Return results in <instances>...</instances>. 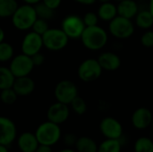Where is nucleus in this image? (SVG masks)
<instances>
[{
    "instance_id": "f257e3e1",
    "label": "nucleus",
    "mask_w": 153,
    "mask_h": 152,
    "mask_svg": "<svg viewBox=\"0 0 153 152\" xmlns=\"http://www.w3.org/2000/svg\"><path fill=\"white\" fill-rule=\"evenodd\" d=\"M82 45L89 50L98 51L102 49L108 43V34L100 25L86 27L80 39Z\"/></svg>"
},
{
    "instance_id": "f03ea898",
    "label": "nucleus",
    "mask_w": 153,
    "mask_h": 152,
    "mask_svg": "<svg viewBox=\"0 0 153 152\" xmlns=\"http://www.w3.org/2000/svg\"><path fill=\"white\" fill-rule=\"evenodd\" d=\"M35 135L39 144L52 147L60 141L62 133L59 125L48 120L38 126L35 131Z\"/></svg>"
},
{
    "instance_id": "7ed1b4c3",
    "label": "nucleus",
    "mask_w": 153,
    "mask_h": 152,
    "mask_svg": "<svg viewBox=\"0 0 153 152\" xmlns=\"http://www.w3.org/2000/svg\"><path fill=\"white\" fill-rule=\"evenodd\" d=\"M37 18L38 16L35 8L31 6V4H26L18 6L12 16V22L16 29L20 30H25L32 27Z\"/></svg>"
},
{
    "instance_id": "20e7f679",
    "label": "nucleus",
    "mask_w": 153,
    "mask_h": 152,
    "mask_svg": "<svg viewBox=\"0 0 153 152\" xmlns=\"http://www.w3.org/2000/svg\"><path fill=\"white\" fill-rule=\"evenodd\" d=\"M110 34L117 39H127L131 38L135 30V24L132 20L117 15L108 23Z\"/></svg>"
},
{
    "instance_id": "39448f33",
    "label": "nucleus",
    "mask_w": 153,
    "mask_h": 152,
    "mask_svg": "<svg viewBox=\"0 0 153 152\" xmlns=\"http://www.w3.org/2000/svg\"><path fill=\"white\" fill-rule=\"evenodd\" d=\"M103 69L97 58H87L78 66L77 74L81 81L84 82H93L100 78Z\"/></svg>"
},
{
    "instance_id": "423d86ee",
    "label": "nucleus",
    "mask_w": 153,
    "mask_h": 152,
    "mask_svg": "<svg viewBox=\"0 0 153 152\" xmlns=\"http://www.w3.org/2000/svg\"><path fill=\"white\" fill-rule=\"evenodd\" d=\"M43 46L51 51H59L65 48L69 41V38L62 29H48L42 35Z\"/></svg>"
},
{
    "instance_id": "0eeeda50",
    "label": "nucleus",
    "mask_w": 153,
    "mask_h": 152,
    "mask_svg": "<svg viewBox=\"0 0 153 152\" xmlns=\"http://www.w3.org/2000/svg\"><path fill=\"white\" fill-rule=\"evenodd\" d=\"M86 26L83 22L82 17L78 14H69L62 21L61 29L69 38V39H81Z\"/></svg>"
},
{
    "instance_id": "6e6552de",
    "label": "nucleus",
    "mask_w": 153,
    "mask_h": 152,
    "mask_svg": "<svg viewBox=\"0 0 153 152\" xmlns=\"http://www.w3.org/2000/svg\"><path fill=\"white\" fill-rule=\"evenodd\" d=\"M54 93L56 101L70 105V103L78 96V88L72 81L63 80L56 85Z\"/></svg>"
},
{
    "instance_id": "1a4fd4ad",
    "label": "nucleus",
    "mask_w": 153,
    "mask_h": 152,
    "mask_svg": "<svg viewBox=\"0 0 153 152\" xmlns=\"http://www.w3.org/2000/svg\"><path fill=\"white\" fill-rule=\"evenodd\" d=\"M99 128L100 133L106 139H121L124 133L122 124L112 116L102 118Z\"/></svg>"
},
{
    "instance_id": "9d476101",
    "label": "nucleus",
    "mask_w": 153,
    "mask_h": 152,
    "mask_svg": "<svg viewBox=\"0 0 153 152\" xmlns=\"http://www.w3.org/2000/svg\"><path fill=\"white\" fill-rule=\"evenodd\" d=\"M33 68L34 65L31 57L23 53L13 57L11 61L9 67L15 78L28 76Z\"/></svg>"
},
{
    "instance_id": "9b49d317",
    "label": "nucleus",
    "mask_w": 153,
    "mask_h": 152,
    "mask_svg": "<svg viewBox=\"0 0 153 152\" xmlns=\"http://www.w3.org/2000/svg\"><path fill=\"white\" fill-rule=\"evenodd\" d=\"M17 136V128L13 121L5 116H0V144L9 146Z\"/></svg>"
},
{
    "instance_id": "f8f14e48",
    "label": "nucleus",
    "mask_w": 153,
    "mask_h": 152,
    "mask_svg": "<svg viewBox=\"0 0 153 152\" xmlns=\"http://www.w3.org/2000/svg\"><path fill=\"white\" fill-rule=\"evenodd\" d=\"M68 106L58 101L52 104L47 111L48 120L59 125L66 122L70 116V108Z\"/></svg>"
},
{
    "instance_id": "ddd939ff",
    "label": "nucleus",
    "mask_w": 153,
    "mask_h": 152,
    "mask_svg": "<svg viewBox=\"0 0 153 152\" xmlns=\"http://www.w3.org/2000/svg\"><path fill=\"white\" fill-rule=\"evenodd\" d=\"M43 47L42 36L31 31L29 32L23 39L22 43V51L23 54L32 56L33 55L39 53Z\"/></svg>"
},
{
    "instance_id": "4468645a",
    "label": "nucleus",
    "mask_w": 153,
    "mask_h": 152,
    "mask_svg": "<svg viewBox=\"0 0 153 152\" xmlns=\"http://www.w3.org/2000/svg\"><path fill=\"white\" fill-rule=\"evenodd\" d=\"M152 118V112L145 107H141L134 111L131 116V123L135 129L142 131L151 126Z\"/></svg>"
},
{
    "instance_id": "2eb2a0df",
    "label": "nucleus",
    "mask_w": 153,
    "mask_h": 152,
    "mask_svg": "<svg viewBox=\"0 0 153 152\" xmlns=\"http://www.w3.org/2000/svg\"><path fill=\"white\" fill-rule=\"evenodd\" d=\"M98 61L103 69V71H108V72H114L120 68L122 61L120 56L111 51H106L102 52L98 56Z\"/></svg>"
},
{
    "instance_id": "dca6fc26",
    "label": "nucleus",
    "mask_w": 153,
    "mask_h": 152,
    "mask_svg": "<svg viewBox=\"0 0 153 152\" xmlns=\"http://www.w3.org/2000/svg\"><path fill=\"white\" fill-rule=\"evenodd\" d=\"M39 143L35 133L24 132L17 138V147L21 152H35Z\"/></svg>"
},
{
    "instance_id": "f3484780",
    "label": "nucleus",
    "mask_w": 153,
    "mask_h": 152,
    "mask_svg": "<svg viewBox=\"0 0 153 152\" xmlns=\"http://www.w3.org/2000/svg\"><path fill=\"white\" fill-rule=\"evenodd\" d=\"M13 90L18 96L25 97L30 95L35 90V82L29 76L15 78L13 85Z\"/></svg>"
},
{
    "instance_id": "a211bd4d",
    "label": "nucleus",
    "mask_w": 153,
    "mask_h": 152,
    "mask_svg": "<svg viewBox=\"0 0 153 152\" xmlns=\"http://www.w3.org/2000/svg\"><path fill=\"white\" fill-rule=\"evenodd\" d=\"M117 8V15L130 20L134 19V17L139 12L138 4L134 0L120 1L118 2Z\"/></svg>"
},
{
    "instance_id": "6ab92c4d",
    "label": "nucleus",
    "mask_w": 153,
    "mask_h": 152,
    "mask_svg": "<svg viewBox=\"0 0 153 152\" xmlns=\"http://www.w3.org/2000/svg\"><path fill=\"white\" fill-rule=\"evenodd\" d=\"M97 13L100 20L109 22L117 16V5L112 2L102 3L99 6Z\"/></svg>"
},
{
    "instance_id": "aec40b11",
    "label": "nucleus",
    "mask_w": 153,
    "mask_h": 152,
    "mask_svg": "<svg viewBox=\"0 0 153 152\" xmlns=\"http://www.w3.org/2000/svg\"><path fill=\"white\" fill-rule=\"evenodd\" d=\"M98 147L97 142L89 136L78 137L74 146L76 152H98Z\"/></svg>"
},
{
    "instance_id": "412c9836",
    "label": "nucleus",
    "mask_w": 153,
    "mask_h": 152,
    "mask_svg": "<svg viewBox=\"0 0 153 152\" xmlns=\"http://www.w3.org/2000/svg\"><path fill=\"white\" fill-rule=\"evenodd\" d=\"M134 24L142 30H150L153 26V16L149 10L139 11L134 17Z\"/></svg>"
},
{
    "instance_id": "4be33fe9",
    "label": "nucleus",
    "mask_w": 153,
    "mask_h": 152,
    "mask_svg": "<svg viewBox=\"0 0 153 152\" xmlns=\"http://www.w3.org/2000/svg\"><path fill=\"white\" fill-rule=\"evenodd\" d=\"M122 142L120 139H106L98 147V152H121Z\"/></svg>"
},
{
    "instance_id": "5701e85b",
    "label": "nucleus",
    "mask_w": 153,
    "mask_h": 152,
    "mask_svg": "<svg viewBox=\"0 0 153 152\" xmlns=\"http://www.w3.org/2000/svg\"><path fill=\"white\" fill-rule=\"evenodd\" d=\"M15 77L9 68L0 67V90L13 88Z\"/></svg>"
},
{
    "instance_id": "b1692460",
    "label": "nucleus",
    "mask_w": 153,
    "mask_h": 152,
    "mask_svg": "<svg viewBox=\"0 0 153 152\" xmlns=\"http://www.w3.org/2000/svg\"><path fill=\"white\" fill-rule=\"evenodd\" d=\"M17 8L16 0H0V18L12 17Z\"/></svg>"
},
{
    "instance_id": "393cba45",
    "label": "nucleus",
    "mask_w": 153,
    "mask_h": 152,
    "mask_svg": "<svg viewBox=\"0 0 153 152\" xmlns=\"http://www.w3.org/2000/svg\"><path fill=\"white\" fill-rule=\"evenodd\" d=\"M134 152H153V141L149 137H139L134 145Z\"/></svg>"
},
{
    "instance_id": "a878e982",
    "label": "nucleus",
    "mask_w": 153,
    "mask_h": 152,
    "mask_svg": "<svg viewBox=\"0 0 153 152\" xmlns=\"http://www.w3.org/2000/svg\"><path fill=\"white\" fill-rule=\"evenodd\" d=\"M34 8H35L38 18H41V19H44V20L48 21V20H50V19H52L54 17L55 10L48 7L43 2H41V3L39 2L38 4H36Z\"/></svg>"
},
{
    "instance_id": "bb28decb",
    "label": "nucleus",
    "mask_w": 153,
    "mask_h": 152,
    "mask_svg": "<svg viewBox=\"0 0 153 152\" xmlns=\"http://www.w3.org/2000/svg\"><path fill=\"white\" fill-rule=\"evenodd\" d=\"M71 108L72 110L78 116H82L86 113L87 111V103L84 100V99H82L80 96H77L71 103H70Z\"/></svg>"
},
{
    "instance_id": "cd10ccee",
    "label": "nucleus",
    "mask_w": 153,
    "mask_h": 152,
    "mask_svg": "<svg viewBox=\"0 0 153 152\" xmlns=\"http://www.w3.org/2000/svg\"><path fill=\"white\" fill-rule=\"evenodd\" d=\"M13 47L7 42L0 43V62H6L13 58Z\"/></svg>"
},
{
    "instance_id": "c85d7f7f",
    "label": "nucleus",
    "mask_w": 153,
    "mask_h": 152,
    "mask_svg": "<svg viewBox=\"0 0 153 152\" xmlns=\"http://www.w3.org/2000/svg\"><path fill=\"white\" fill-rule=\"evenodd\" d=\"M17 97H18V95L16 94V92L13 90V88L2 90L1 93H0L1 101L4 104H5V105H12V104H13L16 101Z\"/></svg>"
},
{
    "instance_id": "c756f323",
    "label": "nucleus",
    "mask_w": 153,
    "mask_h": 152,
    "mask_svg": "<svg viewBox=\"0 0 153 152\" xmlns=\"http://www.w3.org/2000/svg\"><path fill=\"white\" fill-rule=\"evenodd\" d=\"M31 28L34 32L42 36L49 29V26H48L47 20H44L41 18H37V20L35 21V22L33 23Z\"/></svg>"
},
{
    "instance_id": "7c9ffc66",
    "label": "nucleus",
    "mask_w": 153,
    "mask_h": 152,
    "mask_svg": "<svg viewBox=\"0 0 153 152\" xmlns=\"http://www.w3.org/2000/svg\"><path fill=\"white\" fill-rule=\"evenodd\" d=\"M83 22L86 27H91V26H95L99 25V21L100 18L98 16L97 13L94 12H87L83 16H82Z\"/></svg>"
},
{
    "instance_id": "2f4dec72",
    "label": "nucleus",
    "mask_w": 153,
    "mask_h": 152,
    "mask_svg": "<svg viewBox=\"0 0 153 152\" xmlns=\"http://www.w3.org/2000/svg\"><path fill=\"white\" fill-rule=\"evenodd\" d=\"M141 44L144 47H153V30H146L141 36Z\"/></svg>"
},
{
    "instance_id": "473e14b6",
    "label": "nucleus",
    "mask_w": 153,
    "mask_h": 152,
    "mask_svg": "<svg viewBox=\"0 0 153 152\" xmlns=\"http://www.w3.org/2000/svg\"><path fill=\"white\" fill-rule=\"evenodd\" d=\"M77 140H78V137L75 134L69 133L65 134V136L63 137V143L67 148H71V147H74L75 146Z\"/></svg>"
},
{
    "instance_id": "72a5a7b5",
    "label": "nucleus",
    "mask_w": 153,
    "mask_h": 152,
    "mask_svg": "<svg viewBox=\"0 0 153 152\" xmlns=\"http://www.w3.org/2000/svg\"><path fill=\"white\" fill-rule=\"evenodd\" d=\"M30 57H31V59H32V62H33L34 66H39V65H41L44 63V60H45L44 56H43L40 52H39V53L33 55V56H30Z\"/></svg>"
},
{
    "instance_id": "f704fd0d",
    "label": "nucleus",
    "mask_w": 153,
    "mask_h": 152,
    "mask_svg": "<svg viewBox=\"0 0 153 152\" xmlns=\"http://www.w3.org/2000/svg\"><path fill=\"white\" fill-rule=\"evenodd\" d=\"M42 2L53 10H56L61 4L62 0H42Z\"/></svg>"
},
{
    "instance_id": "c9c22d12",
    "label": "nucleus",
    "mask_w": 153,
    "mask_h": 152,
    "mask_svg": "<svg viewBox=\"0 0 153 152\" xmlns=\"http://www.w3.org/2000/svg\"><path fill=\"white\" fill-rule=\"evenodd\" d=\"M35 152H53V151H52L51 146L44 145V144H39Z\"/></svg>"
},
{
    "instance_id": "e433bc0d",
    "label": "nucleus",
    "mask_w": 153,
    "mask_h": 152,
    "mask_svg": "<svg viewBox=\"0 0 153 152\" xmlns=\"http://www.w3.org/2000/svg\"><path fill=\"white\" fill-rule=\"evenodd\" d=\"M74 1L83 5H91L97 2V0H74Z\"/></svg>"
},
{
    "instance_id": "4c0bfd02",
    "label": "nucleus",
    "mask_w": 153,
    "mask_h": 152,
    "mask_svg": "<svg viewBox=\"0 0 153 152\" xmlns=\"http://www.w3.org/2000/svg\"><path fill=\"white\" fill-rule=\"evenodd\" d=\"M23 1L28 4H36L39 2H40L41 0H23Z\"/></svg>"
},
{
    "instance_id": "58836bf2",
    "label": "nucleus",
    "mask_w": 153,
    "mask_h": 152,
    "mask_svg": "<svg viewBox=\"0 0 153 152\" xmlns=\"http://www.w3.org/2000/svg\"><path fill=\"white\" fill-rule=\"evenodd\" d=\"M148 10L151 12V13L152 14L153 16V0H150L149 1V9Z\"/></svg>"
},
{
    "instance_id": "ea45409f",
    "label": "nucleus",
    "mask_w": 153,
    "mask_h": 152,
    "mask_svg": "<svg viewBox=\"0 0 153 152\" xmlns=\"http://www.w3.org/2000/svg\"><path fill=\"white\" fill-rule=\"evenodd\" d=\"M58 152H76V151L73 150L72 148H65V149H63V150L59 151Z\"/></svg>"
},
{
    "instance_id": "a19ab883",
    "label": "nucleus",
    "mask_w": 153,
    "mask_h": 152,
    "mask_svg": "<svg viewBox=\"0 0 153 152\" xmlns=\"http://www.w3.org/2000/svg\"><path fill=\"white\" fill-rule=\"evenodd\" d=\"M4 38V32L3 29L0 27V43H1V42H3Z\"/></svg>"
},
{
    "instance_id": "79ce46f5",
    "label": "nucleus",
    "mask_w": 153,
    "mask_h": 152,
    "mask_svg": "<svg viewBox=\"0 0 153 152\" xmlns=\"http://www.w3.org/2000/svg\"><path fill=\"white\" fill-rule=\"evenodd\" d=\"M0 152H9L8 151V149H7V146L0 144Z\"/></svg>"
},
{
    "instance_id": "37998d69",
    "label": "nucleus",
    "mask_w": 153,
    "mask_h": 152,
    "mask_svg": "<svg viewBox=\"0 0 153 152\" xmlns=\"http://www.w3.org/2000/svg\"><path fill=\"white\" fill-rule=\"evenodd\" d=\"M98 2H100V4L102 3H107V2H111V0H97Z\"/></svg>"
},
{
    "instance_id": "c03bdc74",
    "label": "nucleus",
    "mask_w": 153,
    "mask_h": 152,
    "mask_svg": "<svg viewBox=\"0 0 153 152\" xmlns=\"http://www.w3.org/2000/svg\"><path fill=\"white\" fill-rule=\"evenodd\" d=\"M151 127H152V132H153V118H152V125H151Z\"/></svg>"
},
{
    "instance_id": "a18cd8bd",
    "label": "nucleus",
    "mask_w": 153,
    "mask_h": 152,
    "mask_svg": "<svg viewBox=\"0 0 153 152\" xmlns=\"http://www.w3.org/2000/svg\"><path fill=\"white\" fill-rule=\"evenodd\" d=\"M116 1H117V2H120V1H123V0H116Z\"/></svg>"
}]
</instances>
